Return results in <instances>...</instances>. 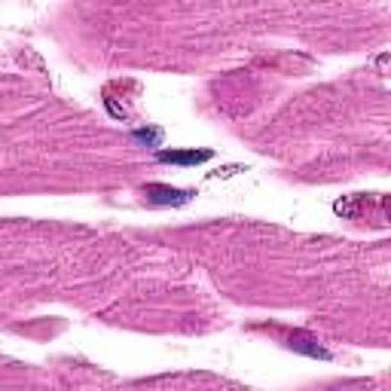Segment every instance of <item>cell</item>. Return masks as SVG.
Here are the masks:
<instances>
[{"instance_id":"obj_3","label":"cell","mask_w":391,"mask_h":391,"mask_svg":"<svg viewBox=\"0 0 391 391\" xmlns=\"http://www.w3.org/2000/svg\"><path fill=\"white\" fill-rule=\"evenodd\" d=\"M309 342H312V340H300V336H297V340H290L288 346L294 349V351H303V355H309V358H324V361L331 358L321 346H309Z\"/></svg>"},{"instance_id":"obj_1","label":"cell","mask_w":391,"mask_h":391,"mask_svg":"<svg viewBox=\"0 0 391 391\" xmlns=\"http://www.w3.org/2000/svg\"><path fill=\"white\" fill-rule=\"evenodd\" d=\"M144 196H147L150 205H187L193 199L190 190H174V187H163V183L144 187Z\"/></svg>"},{"instance_id":"obj_4","label":"cell","mask_w":391,"mask_h":391,"mask_svg":"<svg viewBox=\"0 0 391 391\" xmlns=\"http://www.w3.org/2000/svg\"><path fill=\"white\" fill-rule=\"evenodd\" d=\"M132 138H135V141H144V144H153V147H156L159 138H163V132H159V128H150V132H147V128H138V132H132Z\"/></svg>"},{"instance_id":"obj_2","label":"cell","mask_w":391,"mask_h":391,"mask_svg":"<svg viewBox=\"0 0 391 391\" xmlns=\"http://www.w3.org/2000/svg\"><path fill=\"white\" fill-rule=\"evenodd\" d=\"M156 159L172 165H199V163H208L211 150H156Z\"/></svg>"}]
</instances>
